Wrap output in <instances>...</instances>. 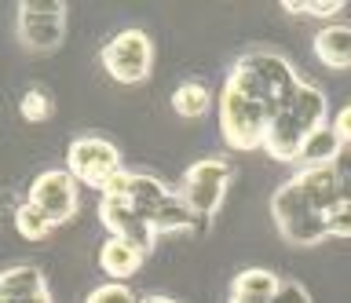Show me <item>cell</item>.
<instances>
[{
    "label": "cell",
    "instance_id": "obj_13",
    "mask_svg": "<svg viewBox=\"0 0 351 303\" xmlns=\"http://www.w3.org/2000/svg\"><path fill=\"white\" fill-rule=\"evenodd\" d=\"M143 259L147 256H143L136 245L121 241V237H106V241L99 245V267H103V274L110 281H121V285L143 267Z\"/></svg>",
    "mask_w": 351,
    "mask_h": 303
},
{
    "label": "cell",
    "instance_id": "obj_19",
    "mask_svg": "<svg viewBox=\"0 0 351 303\" xmlns=\"http://www.w3.org/2000/svg\"><path fill=\"white\" fill-rule=\"evenodd\" d=\"M15 230L26 237V241H44V237H48L55 226L40 215V209H33L29 201H22L19 209H15Z\"/></svg>",
    "mask_w": 351,
    "mask_h": 303
},
{
    "label": "cell",
    "instance_id": "obj_3",
    "mask_svg": "<svg viewBox=\"0 0 351 303\" xmlns=\"http://www.w3.org/2000/svg\"><path fill=\"white\" fill-rule=\"evenodd\" d=\"M271 110L256 99H249L241 88L223 81L219 92V132H223L227 146L234 150H263V132L271 124Z\"/></svg>",
    "mask_w": 351,
    "mask_h": 303
},
{
    "label": "cell",
    "instance_id": "obj_7",
    "mask_svg": "<svg viewBox=\"0 0 351 303\" xmlns=\"http://www.w3.org/2000/svg\"><path fill=\"white\" fill-rule=\"evenodd\" d=\"M15 29L22 48L55 51L66 37V4H59V0H22L15 12Z\"/></svg>",
    "mask_w": 351,
    "mask_h": 303
},
{
    "label": "cell",
    "instance_id": "obj_24",
    "mask_svg": "<svg viewBox=\"0 0 351 303\" xmlns=\"http://www.w3.org/2000/svg\"><path fill=\"white\" fill-rule=\"evenodd\" d=\"M337 168V190H340V201H351V154H340L333 161Z\"/></svg>",
    "mask_w": 351,
    "mask_h": 303
},
{
    "label": "cell",
    "instance_id": "obj_6",
    "mask_svg": "<svg viewBox=\"0 0 351 303\" xmlns=\"http://www.w3.org/2000/svg\"><path fill=\"white\" fill-rule=\"evenodd\" d=\"M99 59L117 84H143L154 70V44L143 29H121L103 44Z\"/></svg>",
    "mask_w": 351,
    "mask_h": 303
},
{
    "label": "cell",
    "instance_id": "obj_10",
    "mask_svg": "<svg viewBox=\"0 0 351 303\" xmlns=\"http://www.w3.org/2000/svg\"><path fill=\"white\" fill-rule=\"evenodd\" d=\"M99 220H103V226L110 230V237H121V241L136 245L143 256L154 248V237H158V234H154V226L143 220L128 201L103 194V201H99Z\"/></svg>",
    "mask_w": 351,
    "mask_h": 303
},
{
    "label": "cell",
    "instance_id": "obj_14",
    "mask_svg": "<svg viewBox=\"0 0 351 303\" xmlns=\"http://www.w3.org/2000/svg\"><path fill=\"white\" fill-rule=\"evenodd\" d=\"M315 55L326 62L329 70H348L351 66V26H326L315 37Z\"/></svg>",
    "mask_w": 351,
    "mask_h": 303
},
{
    "label": "cell",
    "instance_id": "obj_15",
    "mask_svg": "<svg viewBox=\"0 0 351 303\" xmlns=\"http://www.w3.org/2000/svg\"><path fill=\"white\" fill-rule=\"evenodd\" d=\"M340 154H344L340 135L333 132V124H322V128H315V132L304 139L300 157H296V161H300L304 168H311V165H333Z\"/></svg>",
    "mask_w": 351,
    "mask_h": 303
},
{
    "label": "cell",
    "instance_id": "obj_12",
    "mask_svg": "<svg viewBox=\"0 0 351 303\" xmlns=\"http://www.w3.org/2000/svg\"><path fill=\"white\" fill-rule=\"evenodd\" d=\"M293 183L304 190V198L315 205L318 212H329L333 205L340 201V190H337V168L333 165H311V168H300L293 176Z\"/></svg>",
    "mask_w": 351,
    "mask_h": 303
},
{
    "label": "cell",
    "instance_id": "obj_1",
    "mask_svg": "<svg viewBox=\"0 0 351 303\" xmlns=\"http://www.w3.org/2000/svg\"><path fill=\"white\" fill-rule=\"evenodd\" d=\"M322 124H326V92L300 81V88H296V95L289 99V106L274 114V121L267 124V132H263V150H267L274 161H296L304 139Z\"/></svg>",
    "mask_w": 351,
    "mask_h": 303
},
{
    "label": "cell",
    "instance_id": "obj_11",
    "mask_svg": "<svg viewBox=\"0 0 351 303\" xmlns=\"http://www.w3.org/2000/svg\"><path fill=\"white\" fill-rule=\"evenodd\" d=\"M0 303H55L44 270L19 263L0 270Z\"/></svg>",
    "mask_w": 351,
    "mask_h": 303
},
{
    "label": "cell",
    "instance_id": "obj_4",
    "mask_svg": "<svg viewBox=\"0 0 351 303\" xmlns=\"http://www.w3.org/2000/svg\"><path fill=\"white\" fill-rule=\"evenodd\" d=\"M230 179H234L230 161L205 157V161H194V165L183 172V183H180V190H176V194H180L183 205L194 212V220L208 223L219 212V205H223Z\"/></svg>",
    "mask_w": 351,
    "mask_h": 303
},
{
    "label": "cell",
    "instance_id": "obj_23",
    "mask_svg": "<svg viewBox=\"0 0 351 303\" xmlns=\"http://www.w3.org/2000/svg\"><path fill=\"white\" fill-rule=\"evenodd\" d=\"M271 303H311V292H307L300 281L282 278L278 289H274V296H271Z\"/></svg>",
    "mask_w": 351,
    "mask_h": 303
},
{
    "label": "cell",
    "instance_id": "obj_25",
    "mask_svg": "<svg viewBox=\"0 0 351 303\" xmlns=\"http://www.w3.org/2000/svg\"><path fill=\"white\" fill-rule=\"evenodd\" d=\"M329 124H333V132L340 135V143H344V146H351V103H348V106H340V110H337V117H333Z\"/></svg>",
    "mask_w": 351,
    "mask_h": 303
},
{
    "label": "cell",
    "instance_id": "obj_16",
    "mask_svg": "<svg viewBox=\"0 0 351 303\" xmlns=\"http://www.w3.org/2000/svg\"><path fill=\"white\" fill-rule=\"evenodd\" d=\"M172 110L180 117H186V121H197V117H205L213 110V92L202 81H186L172 92Z\"/></svg>",
    "mask_w": 351,
    "mask_h": 303
},
{
    "label": "cell",
    "instance_id": "obj_26",
    "mask_svg": "<svg viewBox=\"0 0 351 303\" xmlns=\"http://www.w3.org/2000/svg\"><path fill=\"white\" fill-rule=\"evenodd\" d=\"M227 303H271V300H256V296H238V292H230Z\"/></svg>",
    "mask_w": 351,
    "mask_h": 303
},
{
    "label": "cell",
    "instance_id": "obj_21",
    "mask_svg": "<svg viewBox=\"0 0 351 303\" xmlns=\"http://www.w3.org/2000/svg\"><path fill=\"white\" fill-rule=\"evenodd\" d=\"M84 303H139V296L128 285H121V281H106V285L88 292Z\"/></svg>",
    "mask_w": 351,
    "mask_h": 303
},
{
    "label": "cell",
    "instance_id": "obj_22",
    "mask_svg": "<svg viewBox=\"0 0 351 303\" xmlns=\"http://www.w3.org/2000/svg\"><path fill=\"white\" fill-rule=\"evenodd\" d=\"M326 234L329 237H351V201H337L326 212Z\"/></svg>",
    "mask_w": 351,
    "mask_h": 303
},
{
    "label": "cell",
    "instance_id": "obj_17",
    "mask_svg": "<svg viewBox=\"0 0 351 303\" xmlns=\"http://www.w3.org/2000/svg\"><path fill=\"white\" fill-rule=\"evenodd\" d=\"M278 274L267 267H249L241 270V274L234 278V285H230V292H238V296H256V300H271L274 289H278Z\"/></svg>",
    "mask_w": 351,
    "mask_h": 303
},
{
    "label": "cell",
    "instance_id": "obj_2",
    "mask_svg": "<svg viewBox=\"0 0 351 303\" xmlns=\"http://www.w3.org/2000/svg\"><path fill=\"white\" fill-rule=\"evenodd\" d=\"M227 81L241 88L249 95V99L263 103L271 114H278L289 106V99L296 95L300 88V77H296V70L285 62L278 51H249V55H241L234 62V70L227 73ZM274 121V117H271Z\"/></svg>",
    "mask_w": 351,
    "mask_h": 303
},
{
    "label": "cell",
    "instance_id": "obj_20",
    "mask_svg": "<svg viewBox=\"0 0 351 303\" xmlns=\"http://www.w3.org/2000/svg\"><path fill=\"white\" fill-rule=\"evenodd\" d=\"M285 12L289 15H315V18H333V15H340L344 12V0H304V4H293V0H285Z\"/></svg>",
    "mask_w": 351,
    "mask_h": 303
},
{
    "label": "cell",
    "instance_id": "obj_5",
    "mask_svg": "<svg viewBox=\"0 0 351 303\" xmlns=\"http://www.w3.org/2000/svg\"><path fill=\"white\" fill-rule=\"evenodd\" d=\"M271 215H274V223H278L282 237L293 245H318L322 237H329L326 234V212H318L293 179L274 190Z\"/></svg>",
    "mask_w": 351,
    "mask_h": 303
},
{
    "label": "cell",
    "instance_id": "obj_27",
    "mask_svg": "<svg viewBox=\"0 0 351 303\" xmlns=\"http://www.w3.org/2000/svg\"><path fill=\"white\" fill-rule=\"evenodd\" d=\"M139 303H180V300H172V296H147V300H139Z\"/></svg>",
    "mask_w": 351,
    "mask_h": 303
},
{
    "label": "cell",
    "instance_id": "obj_9",
    "mask_svg": "<svg viewBox=\"0 0 351 303\" xmlns=\"http://www.w3.org/2000/svg\"><path fill=\"white\" fill-rule=\"evenodd\" d=\"M29 205L40 209V215L51 226L70 223L77 215V205H81V190H77V179L62 168H48L40 172L37 179L29 183Z\"/></svg>",
    "mask_w": 351,
    "mask_h": 303
},
{
    "label": "cell",
    "instance_id": "obj_8",
    "mask_svg": "<svg viewBox=\"0 0 351 303\" xmlns=\"http://www.w3.org/2000/svg\"><path fill=\"white\" fill-rule=\"evenodd\" d=\"M66 172L77 183H88L95 190H106V183L121 172V150L103 135H81L66 150Z\"/></svg>",
    "mask_w": 351,
    "mask_h": 303
},
{
    "label": "cell",
    "instance_id": "obj_18",
    "mask_svg": "<svg viewBox=\"0 0 351 303\" xmlns=\"http://www.w3.org/2000/svg\"><path fill=\"white\" fill-rule=\"evenodd\" d=\"M19 114H22V121H29V124H44V121H51L55 103L44 88H26L19 99Z\"/></svg>",
    "mask_w": 351,
    "mask_h": 303
}]
</instances>
